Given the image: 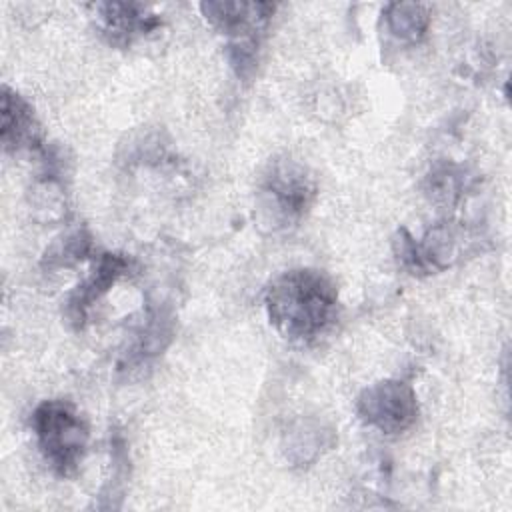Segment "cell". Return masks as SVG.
Here are the masks:
<instances>
[{
  "label": "cell",
  "mask_w": 512,
  "mask_h": 512,
  "mask_svg": "<svg viewBox=\"0 0 512 512\" xmlns=\"http://www.w3.org/2000/svg\"><path fill=\"white\" fill-rule=\"evenodd\" d=\"M128 268V262L122 256L116 254H102L98 258V264L94 266L92 274L74 290V294L68 300V318L78 328H82L86 314L90 306L108 292V288L124 274Z\"/></svg>",
  "instance_id": "7"
},
{
  "label": "cell",
  "mask_w": 512,
  "mask_h": 512,
  "mask_svg": "<svg viewBox=\"0 0 512 512\" xmlns=\"http://www.w3.org/2000/svg\"><path fill=\"white\" fill-rule=\"evenodd\" d=\"M386 22L390 32L408 42H416L424 36L430 16L426 6L416 2H396L386 8Z\"/></svg>",
  "instance_id": "9"
},
{
  "label": "cell",
  "mask_w": 512,
  "mask_h": 512,
  "mask_svg": "<svg viewBox=\"0 0 512 512\" xmlns=\"http://www.w3.org/2000/svg\"><path fill=\"white\" fill-rule=\"evenodd\" d=\"M42 130L30 104L8 86L2 88V144L8 152L40 146Z\"/></svg>",
  "instance_id": "6"
},
{
  "label": "cell",
  "mask_w": 512,
  "mask_h": 512,
  "mask_svg": "<svg viewBox=\"0 0 512 512\" xmlns=\"http://www.w3.org/2000/svg\"><path fill=\"white\" fill-rule=\"evenodd\" d=\"M338 290L334 282L312 268L280 274L266 290L270 324L288 340L310 342L336 320Z\"/></svg>",
  "instance_id": "1"
},
{
  "label": "cell",
  "mask_w": 512,
  "mask_h": 512,
  "mask_svg": "<svg viewBox=\"0 0 512 512\" xmlns=\"http://www.w3.org/2000/svg\"><path fill=\"white\" fill-rule=\"evenodd\" d=\"M206 20L230 36L232 64L244 74L256 64L258 38L264 32L274 6L266 2H204Z\"/></svg>",
  "instance_id": "3"
},
{
  "label": "cell",
  "mask_w": 512,
  "mask_h": 512,
  "mask_svg": "<svg viewBox=\"0 0 512 512\" xmlns=\"http://www.w3.org/2000/svg\"><path fill=\"white\" fill-rule=\"evenodd\" d=\"M88 248H90V238L84 236L82 232H76V234L68 236L62 246L54 248V252L48 254V260H56L58 266H62V264L68 266V264L82 260L88 254Z\"/></svg>",
  "instance_id": "10"
},
{
  "label": "cell",
  "mask_w": 512,
  "mask_h": 512,
  "mask_svg": "<svg viewBox=\"0 0 512 512\" xmlns=\"http://www.w3.org/2000/svg\"><path fill=\"white\" fill-rule=\"evenodd\" d=\"M38 448L50 468L60 476H72L88 446V424L66 400H46L32 414Z\"/></svg>",
  "instance_id": "2"
},
{
  "label": "cell",
  "mask_w": 512,
  "mask_h": 512,
  "mask_svg": "<svg viewBox=\"0 0 512 512\" xmlns=\"http://www.w3.org/2000/svg\"><path fill=\"white\" fill-rule=\"evenodd\" d=\"M358 414L384 434H398L410 428L418 416L414 390L398 380H384L368 386L358 398Z\"/></svg>",
  "instance_id": "4"
},
{
  "label": "cell",
  "mask_w": 512,
  "mask_h": 512,
  "mask_svg": "<svg viewBox=\"0 0 512 512\" xmlns=\"http://www.w3.org/2000/svg\"><path fill=\"white\" fill-rule=\"evenodd\" d=\"M96 14L98 26L114 44H128L132 38L146 34L158 26V18L154 14H148L146 8L140 4H98Z\"/></svg>",
  "instance_id": "8"
},
{
  "label": "cell",
  "mask_w": 512,
  "mask_h": 512,
  "mask_svg": "<svg viewBox=\"0 0 512 512\" xmlns=\"http://www.w3.org/2000/svg\"><path fill=\"white\" fill-rule=\"evenodd\" d=\"M314 198V182L302 166L276 162L262 188V208L272 210V220L290 224L298 220Z\"/></svg>",
  "instance_id": "5"
}]
</instances>
